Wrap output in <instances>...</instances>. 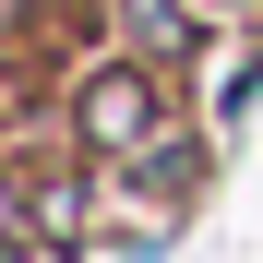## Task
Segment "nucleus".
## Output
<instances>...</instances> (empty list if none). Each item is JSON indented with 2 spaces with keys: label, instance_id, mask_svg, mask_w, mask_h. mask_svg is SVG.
Returning <instances> with one entry per match:
<instances>
[{
  "label": "nucleus",
  "instance_id": "nucleus-1",
  "mask_svg": "<svg viewBox=\"0 0 263 263\" xmlns=\"http://www.w3.org/2000/svg\"><path fill=\"white\" fill-rule=\"evenodd\" d=\"M84 132H96V144H144V132H156L144 72H96V84H84Z\"/></svg>",
  "mask_w": 263,
  "mask_h": 263
},
{
  "label": "nucleus",
  "instance_id": "nucleus-2",
  "mask_svg": "<svg viewBox=\"0 0 263 263\" xmlns=\"http://www.w3.org/2000/svg\"><path fill=\"white\" fill-rule=\"evenodd\" d=\"M132 36H144V48H180L192 24H180V0H132Z\"/></svg>",
  "mask_w": 263,
  "mask_h": 263
}]
</instances>
